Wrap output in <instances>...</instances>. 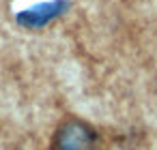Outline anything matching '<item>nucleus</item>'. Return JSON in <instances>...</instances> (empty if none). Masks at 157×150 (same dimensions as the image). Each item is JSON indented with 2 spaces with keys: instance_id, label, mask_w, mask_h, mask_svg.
<instances>
[{
  "instance_id": "obj_1",
  "label": "nucleus",
  "mask_w": 157,
  "mask_h": 150,
  "mask_svg": "<svg viewBox=\"0 0 157 150\" xmlns=\"http://www.w3.org/2000/svg\"><path fill=\"white\" fill-rule=\"evenodd\" d=\"M52 150H99V135L88 122L67 118L52 137Z\"/></svg>"
},
{
  "instance_id": "obj_2",
  "label": "nucleus",
  "mask_w": 157,
  "mask_h": 150,
  "mask_svg": "<svg viewBox=\"0 0 157 150\" xmlns=\"http://www.w3.org/2000/svg\"><path fill=\"white\" fill-rule=\"evenodd\" d=\"M67 9L65 0H54V2H45V5H37L33 9H26L17 15V22L24 28H43L45 24H50L54 17H58L63 11Z\"/></svg>"
}]
</instances>
